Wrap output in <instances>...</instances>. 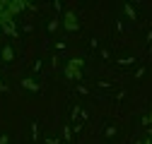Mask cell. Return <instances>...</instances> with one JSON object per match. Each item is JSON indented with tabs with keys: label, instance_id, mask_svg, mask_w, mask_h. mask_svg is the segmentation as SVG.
<instances>
[{
	"label": "cell",
	"instance_id": "3",
	"mask_svg": "<svg viewBox=\"0 0 152 144\" xmlns=\"http://www.w3.org/2000/svg\"><path fill=\"white\" fill-rule=\"evenodd\" d=\"M3 58H5V60H10V58H12V48H10V46H5V48H3Z\"/></svg>",
	"mask_w": 152,
	"mask_h": 144
},
{
	"label": "cell",
	"instance_id": "5",
	"mask_svg": "<svg viewBox=\"0 0 152 144\" xmlns=\"http://www.w3.org/2000/svg\"><path fill=\"white\" fill-rule=\"evenodd\" d=\"M138 144H152V139H147V142H138Z\"/></svg>",
	"mask_w": 152,
	"mask_h": 144
},
{
	"label": "cell",
	"instance_id": "2",
	"mask_svg": "<svg viewBox=\"0 0 152 144\" xmlns=\"http://www.w3.org/2000/svg\"><path fill=\"white\" fill-rule=\"evenodd\" d=\"M63 24H65V29H70V31H75V29H77L80 24H77V14H75V12H65L63 14Z\"/></svg>",
	"mask_w": 152,
	"mask_h": 144
},
{
	"label": "cell",
	"instance_id": "4",
	"mask_svg": "<svg viewBox=\"0 0 152 144\" xmlns=\"http://www.w3.org/2000/svg\"><path fill=\"white\" fill-rule=\"evenodd\" d=\"M147 122H152V113H150V115L145 118V125H147Z\"/></svg>",
	"mask_w": 152,
	"mask_h": 144
},
{
	"label": "cell",
	"instance_id": "1",
	"mask_svg": "<svg viewBox=\"0 0 152 144\" xmlns=\"http://www.w3.org/2000/svg\"><path fill=\"white\" fill-rule=\"evenodd\" d=\"M80 67H82V58H72L65 65V77L68 79H80Z\"/></svg>",
	"mask_w": 152,
	"mask_h": 144
}]
</instances>
